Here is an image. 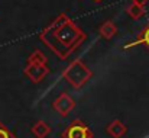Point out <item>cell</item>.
<instances>
[{
	"label": "cell",
	"instance_id": "14",
	"mask_svg": "<svg viewBox=\"0 0 149 138\" xmlns=\"http://www.w3.org/2000/svg\"><path fill=\"white\" fill-rule=\"evenodd\" d=\"M94 1H101V0H94Z\"/></svg>",
	"mask_w": 149,
	"mask_h": 138
},
{
	"label": "cell",
	"instance_id": "12",
	"mask_svg": "<svg viewBox=\"0 0 149 138\" xmlns=\"http://www.w3.org/2000/svg\"><path fill=\"white\" fill-rule=\"evenodd\" d=\"M0 138H16V137L10 131V128H7L4 124H0Z\"/></svg>",
	"mask_w": 149,
	"mask_h": 138
},
{
	"label": "cell",
	"instance_id": "8",
	"mask_svg": "<svg viewBox=\"0 0 149 138\" xmlns=\"http://www.w3.org/2000/svg\"><path fill=\"white\" fill-rule=\"evenodd\" d=\"M100 35H101V38L103 39H111L114 35H116V32H117V28H116V25L111 22V20H106L101 26H100L99 29Z\"/></svg>",
	"mask_w": 149,
	"mask_h": 138
},
{
	"label": "cell",
	"instance_id": "13",
	"mask_svg": "<svg viewBox=\"0 0 149 138\" xmlns=\"http://www.w3.org/2000/svg\"><path fill=\"white\" fill-rule=\"evenodd\" d=\"M132 3H135V4H139V6H145V4L148 3V0H132Z\"/></svg>",
	"mask_w": 149,
	"mask_h": 138
},
{
	"label": "cell",
	"instance_id": "9",
	"mask_svg": "<svg viewBox=\"0 0 149 138\" xmlns=\"http://www.w3.org/2000/svg\"><path fill=\"white\" fill-rule=\"evenodd\" d=\"M145 45L146 48L149 49V25L138 35V38L135 39V41H132V42H129V44H126V45L123 46L125 49H127V48H132V46H135V45Z\"/></svg>",
	"mask_w": 149,
	"mask_h": 138
},
{
	"label": "cell",
	"instance_id": "5",
	"mask_svg": "<svg viewBox=\"0 0 149 138\" xmlns=\"http://www.w3.org/2000/svg\"><path fill=\"white\" fill-rule=\"evenodd\" d=\"M48 73H49V70L44 64H28L25 67V76L32 83H41L47 77Z\"/></svg>",
	"mask_w": 149,
	"mask_h": 138
},
{
	"label": "cell",
	"instance_id": "1",
	"mask_svg": "<svg viewBox=\"0 0 149 138\" xmlns=\"http://www.w3.org/2000/svg\"><path fill=\"white\" fill-rule=\"evenodd\" d=\"M39 38L55 52L56 57L65 60L86 41L87 35L62 13L39 34Z\"/></svg>",
	"mask_w": 149,
	"mask_h": 138
},
{
	"label": "cell",
	"instance_id": "4",
	"mask_svg": "<svg viewBox=\"0 0 149 138\" xmlns=\"http://www.w3.org/2000/svg\"><path fill=\"white\" fill-rule=\"evenodd\" d=\"M52 108L61 115V116H67L70 112L74 111L75 108V100L67 94V93H61L54 102H52Z\"/></svg>",
	"mask_w": 149,
	"mask_h": 138
},
{
	"label": "cell",
	"instance_id": "11",
	"mask_svg": "<svg viewBox=\"0 0 149 138\" xmlns=\"http://www.w3.org/2000/svg\"><path fill=\"white\" fill-rule=\"evenodd\" d=\"M145 6H139V4H135L132 3L129 7H127V15L132 18V19H141L143 15H145Z\"/></svg>",
	"mask_w": 149,
	"mask_h": 138
},
{
	"label": "cell",
	"instance_id": "6",
	"mask_svg": "<svg viewBox=\"0 0 149 138\" xmlns=\"http://www.w3.org/2000/svg\"><path fill=\"white\" fill-rule=\"evenodd\" d=\"M106 132L113 138H122L127 134V127H126L122 121L114 119V121H111V122L107 125Z\"/></svg>",
	"mask_w": 149,
	"mask_h": 138
},
{
	"label": "cell",
	"instance_id": "3",
	"mask_svg": "<svg viewBox=\"0 0 149 138\" xmlns=\"http://www.w3.org/2000/svg\"><path fill=\"white\" fill-rule=\"evenodd\" d=\"M62 138H93V132L87 124L80 119H75L62 132Z\"/></svg>",
	"mask_w": 149,
	"mask_h": 138
},
{
	"label": "cell",
	"instance_id": "2",
	"mask_svg": "<svg viewBox=\"0 0 149 138\" xmlns=\"http://www.w3.org/2000/svg\"><path fill=\"white\" fill-rule=\"evenodd\" d=\"M91 76H93L91 70L80 60H74L72 63H70L62 73L64 80L74 89H81L84 84H87Z\"/></svg>",
	"mask_w": 149,
	"mask_h": 138
},
{
	"label": "cell",
	"instance_id": "7",
	"mask_svg": "<svg viewBox=\"0 0 149 138\" xmlns=\"http://www.w3.org/2000/svg\"><path fill=\"white\" fill-rule=\"evenodd\" d=\"M31 131L35 138H47L51 134V127L45 121H38L32 125Z\"/></svg>",
	"mask_w": 149,
	"mask_h": 138
},
{
	"label": "cell",
	"instance_id": "10",
	"mask_svg": "<svg viewBox=\"0 0 149 138\" xmlns=\"http://www.w3.org/2000/svg\"><path fill=\"white\" fill-rule=\"evenodd\" d=\"M47 63H48V58L41 49H35L28 57V64H44V65H47Z\"/></svg>",
	"mask_w": 149,
	"mask_h": 138
}]
</instances>
